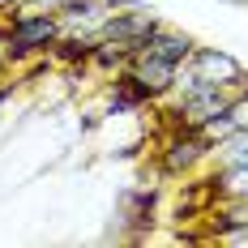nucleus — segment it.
Returning a JSON list of instances; mask_svg holds the SVG:
<instances>
[{
    "mask_svg": "<svg viewBox=\"0 0 248 248\" xmlns=\"http://www.w3.org/2000/svg\"><path fill=\"white\" fill-rule=\"evenodd\" d=\"M0 51L9 60H30V56H47L60 39V22L56 13H43V9H13V13H0Z\"/></svg>",
    "mask_w": 248,
    "mask_h": 248,
    "instance_id": "obj_1",
    "label": "nucleus"
},
{
    "mask_svg": "<svg viewBox=\"0 0 248 248\" xmlns=\"http://www.w3.org/2000/svg\"><path fill=\"white\" fill-rule=\"evenodd\" d=\"M205 163H210V146L201 141V133L188 124H171V133L158 146V171L167 180H184V175L201 171Z\"/></svg>",
    "mask_w": 248,
    "mask_h": 248,
    "instance_id": "obj_2",
    "label": "nucleus"
},
{
    "mask_svg": "<svg viewBox=\"0 0 248 248\" xmlns=\"http://www.w3.org/2000/svg\"><path fill=\"white\" fill-rule=\"evenodd\" d=\"M154 26H158V13H154L150 4H141V9H111V13L103 17V26H99L94 39L116 43V47H124L128 56H133V51L146 47V39L154 34Z\"/></svg>",
    "mask_w": 248,
    "mask_h": 248,
    "instance_id": "obj_3",
    "label": "nucleus"
},
{
    "mask_svg": "<svg viewBox=\"0 0 248 248\" xmlns=\"http://www.w3.org/2000/svg\"><path fill=\"white\" fill-rule=\"evenodd\" d=\"M184 69L197 77V81H210V86H231V90H244V64L231 56V51L223 47H201V43H193V51H188V60H184Z\"/></svg>",
    "mask_w": 248,
    "mask_h": 248,
    "instance_id": "obj_4",
    "label": "nucleus"
},
{
    "mask_svg": "<svg viewBox=\"0 0 248 248\" xmlns=\"http://www.w3.org/2000/svg\"><path fill=\"white\" fill-rule=\"evenodd\" d=\"M116 223L128 231V240H150V227L158 223V188H124L116 201Z\"/></svg>",
    "mask_w": 248,
    "mask_h": 248,
    "instance_id": "obj_5",
    "label": "nucleus"
},
{
    "mask_svg": "<svg viewBox=\"0 0 248 248\" xmlns=\"http://www.w3.org/2000/svg\"><path fill=\"white\" fill-rule=\"evenodd\" d=\"M107 13L111 9L103 0H64L56 9V22H60V34H69V39H94Z\"/></svg>",
    "mask_w": 248,
    "mask_h": 248,
    "instance_id": "obj_6",
    "label": "nucleus"
},
{
    "mask_svg": "<svg viewBox=\"0 0 248 248\" xmlns=\"http://www.w3.org/2000/svg\"><path fill=\"white\" fill-rule=\"evenodd\" d=\"M214 188H210V175H184V184L175 188V218L180 223H197V218H205V210L214 205Z\"/></svg>",
    "mask_w": 248,
    "mask_h": 248,
    "instance_id": "obj_7",
    "label": "nucleus"
},
{
    "mask_svg": "<svg viewBox=\"0 0 248 248\" xmlns=\"http://www.w3.org/2000/svg\"><path fill=\"white\" fill-rule=\"evenodd\" d=\"M235 128H248V99H244V90H240L235 99L227 103L223 111H214L210 120H201V124H197V133H201V141H205V146H214L218 137L235 133Z\"/></svg>",
    "mask_w": 248,
    "mask_h": 248,
    "instance_id": "obj_8",
    "label": "nucleus"
},
{
    "mask_svg": "<svg viewBox=\"0 0 248 248\" xmlns=\"http://www.w3.org/2000/svg\"><path fill=\"white\" fill-rule=\"evenodd\" d=\"M124 69H128V73L137 77V81H146L150 90H154V94L163 99V94L171 90V81H175V69H180V64H167V60H158V56H150V51H133Z\"/></svg>",
    "mask_w": 248,
    "mask_h": 248,
    "instance_id": "obj_9",
    "label": "nucleus"
},
{
    "mask_svg": "<svg viewBox=\"0 0 248 248\" xmlns=\"http://www.w3.org/2000/svg\"><path fill=\"white\" fill-rule=\"evenodd\" d=\"M193 43H197L193 34H184V30H175V26H163V22H158L141 51L158 56V60H167V64H184V60H188V51H193Z\"/></svg>",
    "mask_w": 248,
    "mask_h": 248,
    "instance_id": "obj_10",
    "label": "nucleus"
},
{
    "mask_svg": "<svg viewBox=\"0 0 248 248\" xmlns=\"http://www.w3.org/2000/svg\"><path fill=\"white\" fill-rule=\"evenodd\" d=\"M210 188L214 197H248V158L235 163H210Z\"/></svg>",
    "mask_w": 248,
    "mask_h": 248,
    "instance_id": "obj_11",
    "label": "nucleus"
},
{
    "mask_svg": "<svg viewBox=\"0 0 248 248\" xmlns=\"http://www.w3.org/2000/svg\"><path fill=\"white\" fill-rule=\"evenodd\" d=\"M26 4H30V9H43V13H56L64 0H26Z\"/></svg>",
    "mask_w": 248,
    "mask_h": 248,
    "instance_id": "obj_12",
    "label": "nucleus"
},
{
    "mask_svg": "<svg viewBox=\"0 0 248 248\" xmlns=\"http://www.w3.org/2000/svg\"><path fill=\"white\" fill-rule=\"evenodd\" d=\"M103 4H107V9H141L146 0H103Z\"/></svg>",
    "mask_w": 248,
    "mask_h": 248,
    "instance_id": "obj_13",
    "label": "nucleus"
},
{
    "mask_svg": "<svg viewBox=\"0 0 248 248\" xmlns=\"http://www.w3.org/2000/svg\"><path fill=\"white\" fill-rule=\"evenodd\" d=\"M26 0H0V13H13V9H22Z\"/></svg>",
    "mask_w": 248,
    "mask_h": 248,
    "instance_id": "obj_14",
    "label": "nucleus"
},
{
    "mask_svg": "<svg viewBox=\"0 0 248 248\" xmlns=\"http://www.w3.org/2000/svg\"><path fill=\"white\" fill-rule=\"evenodd\" d=\"M218 4H235V9H244V0H218Z\"/></svg>",
    "mask_w": 248,
    "mask_h": 248,
    "instance_id": "obj_15",
    "label": "nucleus"
}]
</instances>
